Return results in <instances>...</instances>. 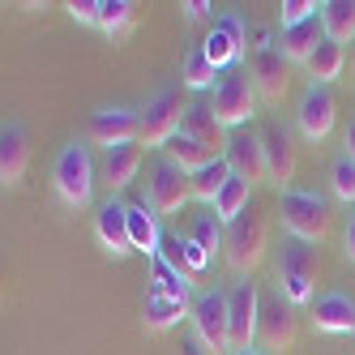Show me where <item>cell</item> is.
Masks as SVG:
<instances>
[{"label": "cell", "mask_w": 355, "mask_h": 355, "mask_svg": "<svg viewBox=\"0 0 355 355\" xmlns=\"http://www.w3.org/2000/svg\"><path fill=\"white\" fill-rule=\"evenodd\" d=\"M94 184H98V171H94V150L90 141H69L60 146L56 167H52V189L64 201L69 210H86L94 201Z\"/></svg>", "instance_id": "1"}, {"label": "cell", "mask_w": 355, "mask_h": 355, "mask_svg": "<svg viewBox=\"0 0 355 355\" xmlns=\"http://www.w3.org/2000/svg\"><path fill=\"white\" fill-rule=\"evenodd\" d=\"M278 295H283L291 309H309L317 295V248L304 240H283L278 248Z\"/></svg>", "instance_id": "2"}, {"label": "cell", "mask_w": 355, "mask_h": 355, "mask_svg": "<svg viewBox=\"0 0 355 355\" xmlns=\"http://www.w3.org/2000/svg\"><path fill=\"white\" fill-rule=\"evenodd\" d=\"M278 218L291 232V240L325 244L329 236V201L317 189H287L278 193Z\"/></svg>", "instance_id": "3"}, {"label": "cell", "mask_w": 355, "mask_h": 355, "mask_svg": "<svg viewBox=\"0 0 355 355\" xmlns=\"http://www.w3.org/2000/svg\"><path fill=\"white\" fill-rule=\"evenodd\" d=\"M257 86H252V73L248 69H232V73H223L214 94H210V116L223 124L227 133H240L244 124L257 116Z\"/></svg>", "instance_id": "4"}, {"label": "cell", "mask_w": 355, "mask_h": 355, "mask_svg": "<svg viewBox=\"0 0 355 355\" xmlns=\"http://www.w3.org/2000/svg\"><path fill=\"white\" fill-rule=\"evenodd\" d=\"M223 257L240 278H252V270L266 261V218L257 210H244L223 227Z\"/></svg>", "instance_id": "5"}, {"label": "cell", "mask_w": 355, "mask_h": 355, "mask_svg": "<svg viewBox=\"0 0 355 355\" xmlns=\"http://www.w3.org/2000/svg\"><path fill=\"white\" fill-rule=\"evenodd\" d=\"M184 112H189V103L180 98V86H159L141 107V146L146 150H163L184 129Z\"/></svg>", "instance_id": "6"}, {"label": "cell", "mask_w": 355, "mask_h": 355, "mask_svg": "<svg viewBox=\"0 0 355 355\" xmlns=\"http://www.w3.org/2000/svg\"><path fill=\"white\" fill-rule=\"evenodd\" d=\"M193 201V184H189V171L180 163H171L167 155H159L146 171V206L155 210L159 218L167 214H180Z\"/></svg>", "instance_id": "7"}, {"label": "cell", "mask_w": 355, "mask_h": 355, "mask_svg": "<svg viewBox=\"0 0 355 355\" xmlns=\"http://www.w3.org/2000/svg\"><path fill=\"white\" fill-rule=\"evenodd\" d=\"M227 329H232V351H252L261 334V291L252 278H236L227 287Z\"/></svg>", "instance_id": "8"}, {"label": "cell", "mask_w": 355, "mask_h": 355, "mask_svg": "<svg viewBox=\"0 0 355 355\" xmlns=\"http://www.w3.org/2000/svg\"><path fill=\"white\" fill-rule=\"evenodd\" d=\"M189 321H193V334L210 347V355H232V329H227V291L214 283V287H201L193 309H189Z\"/></svg>", "instance_id": "9"}, {"label": "cell", "mask_w": 355, "mask_h": 355, "mask_svg": "<svg viewBox=\"0 0 355 355\" xmlns=\"http://www.w3.org/2000/svg\"><path fill=\"white\" fill-rule=\"evenodd\" d=\"M291 64H287V56H283V47H278V39L270 35V31H257V43H252V64H248V73H252V86H257V94L266 98V103H283L287 98V73Z\"/></svg>", "instance_id": "10"}, {"label": "cell", "mask_w": 355, "mask_h": 355, "mask_svg": "<svg viewBox=\"0 0 355 355\" xmlns=\"http://www.w3.org/2000/svg\"><path fill=\"white\" fill-rule=\"evenodd\" d=\"M201 52H206V60L218 73H232L244 60V52H248V26H244V17L240 13H218L210 35L201 39Z\"/></svg>", "instance_id": "11"}, {"label": "cell", "mask_w": 355, "mask_h": 355, "mask_svg": "<svg viewBox=\"0 0 355 355\" xmlns=\"http://www.w3.org/2000/svg\"><path fill=\"white\" fill-rule=\"evenodd\" d=\"M334 120H338V103H334V94H329V86L309 82L304 94H300V107H295L300 133L309 141H325L329 133H334Z\"/></svg>", "instance_id": "12"}, {"label": "cell", "mask_w": 355, "mask_h": 355, "mask_svg": "<svg viewBox=\"0 0 355 355\" xmlns=\"http://www.w3.org/2000/svg\"><path fill=\"white\" fill-rule=\"evenodd\" d=\"M90 141L103 146V150L141 141V112H133V107H98L90 116Z\"/></svg>", "instance_id": "13"}, {"label": "cell", "mask_w": 355, "mask_h": 355, "mask_svg": "<svg viewBox=\"0 0 355 355\" xmlns=\"http://www.w3.org/2000/svg\"><path fill=\"white\" fill-rule=\"evenodd\" d=\"M261 150H266V180L278 193H287L291 180H295V163H300L291 133L283 129V124H266V129H261Z\"/></svg>", "instance_id": "14"}, {"label": "cell", "mask_w": 355, "mask_h": 355, "mask_svg": "<svg viewBox=\"0 0 355 355\" xmlns=\"http://www.w3.org/2000/svg\"><path fill=\"white\" fill-rule=\"evenodd\" d=\"M257 338L270 355H287L295 347V309L278 291L270 300H261V334Z\"/></svg>", "instance_id": "15"}, {"label": "cell", "mask_w": 355, "mask_h": 355, "mask_svg": "<svg viewBox=\"0 0 355 355\" xmlns=\"http://www.w3.org/2000/svg\"><path fill=\"white\" fill-rule=\"evenodd\" d=\"M94 236L112 257H129L133 252V236H129V201L120 197H103V206L94 214Z\"/></svg>", "instance_id": "16"}, {"label": "cell", "mask_w": 355, "mask_h": 355, "mask_svg": "<svg viewBox=\"0 0 355 355\" xmlns=\"http://www.w3.org/2000/svg\"><path fill=\"white\" fill-rule=\"evenodd\" d=\"M313 329L317 334H355V295L347 291H321L313 300Z\"/></svg>", "instance_id": "17"}, {"label": "cell", "mask_w": 355, "mask_h": 355, "mask_svg": "<svg viewBox=\"0 0 355 355\" xmlns=\"http://www.w3.org/2000/svg\"><path fill=\"white\" fill-rule=\"evenodd\" d=\"M227 167H232V175H240V180L248 184H261L266 180V150H261V133H232L227 137Z\"/></svg>", "instance_id": "18"}, {"label": "cell", "mask_w": 355, "mask_h": 355, "mask_svg": "<svg viewBox=\"0 0 355 355\" xmlns=\"http://www.w3.org/2000/svg\"><path fill=\"white\" fill-rule=\"evenodd\" d=\"M141 141H129V146H116V150H103V167H98V175H103L107 184V197H120L124 189H129L137 180L141 171Z\"/></svg>", "instance_id": "19"}, {"label": "cell", "mask_w": 355, "mask_h": 355, "mask_svg": "<svg viewBox=\"0 0 355 355\" xmlns=\"http://www.w3.org/2000/svg\"><path fill=\"white\" fill-rule=\"evenodd\" d=\"M26 163H31L26 129H21L17 120H5V129H0V184H5V189L21 184V175H26Z\"/></svg>", "instance_id": "20"}, {"label": "cell", "mask_w": 355, "mask_h": 355, "mask_svg": "<svg viewBox=\"0 0 355 355\" xmlns=\"http://www.w3.org/2000/svg\"><path fill=\"white\" fill-rule=\"evenodd\" d=\"M150 291L167 295L171 304H180V309H193V300H197V291H201V287H193L189 278H184V274H180V270H175V266L163 257V252H159V257L150 261Z\"/></svg>", "instance_id": "21"}, {"label": "cell", "mask_w": 355, "mask_h": 355, "mask_svg": "<svg viewBox=\"0 0 355 355\" xmlns=\"http://www.w3.org/2000/svg\"><path fill=\"white\" fill-rule=\"evenodd\" d=\"M129 236H133V252L155 261L163 252V232H159V214L146 201H129Z\"/></svg>", "instance_id": "22"}, {"label": "cell", "mask_w": 355, "mask_h": 355, "mask_svg": "<svg viewBox=\"0 0 355 355\" xmlns=\"http://www.w3.org/2000/svg\"><path fill=\"white\" fill-rule=\"evenodd\" d=\"M163 257H167L175 270H180L193 287L201 283V274H206V270L214 266V261L206 257V252H201V248L193 244V236H163Z\"/></svg>", "instance_id": "23"}, {"label": "cell", "mask_w": 355, "mask_h": 355, "mask_svg": "<svg viewBox=\"0 0 355 355\" xmlns=\"http://www.w3.org/2000/svg\"><path fill=\"white\" fill-rule=\"evenodd\" d=\"M321 39H325V26H321V17H313V21H304V26L283 31L278 47H283L287 64H304V69H309V60H313V52L321 47Z\"/></svg>", "instance_id": "24"}, {"label": "cell", "mask_w": 355, "mask_h": 355, "mask_svg": "<svg viewBox=\"0 0 355 355\" xmlns=\"http://www.w3.org/2000/svg\"><path fill=\"white\" fill-rule=\"evenodd\" d=\"M184 129H189L201 146H210L218 159L227 155V137H232V133H227L223 124L210 116V103H189V112H184Z\"/></svg>", "instance_id": "25"}, {"label": "cell", "mask_w": 355, "mask_h": 355, "mask_svg": "<svg viewBox=\"0 0 355 355\" xmlns=\"http://www.w3.org/2000/svg\"><path fill=\"white\" fill-rule=\"evenodd\" d=\"M321 26L325 39L338 43V47H355V0H325L321 5Z\"/></svg>", "instance_id": "26"}, {"label": "cell", "mask_w": 355, "mask_h": 355, "mask_svg": "<svg viewBox=\"0 0 355 355\" xmlns=\"http://www.w3.org/2000/svg\"><path fill=\"white\" fill-rule=\"evenodd\" d=\"M163 155H167L171 163H180L189 175H193V171H201V167H210V163L218 159L214 150H210V146H201V141H197L189 129H180V133H175V137L163 146Z\"/></svg>", "instance_id": "27"}, {"label": "cell", "mask_w": 355, "mask_h": 355, "mask_svg": "<svg viewBox=\"0 0 355 355\" xmlns=\"http://www.w3.org/2000/svg\"><path fill=\"white\" fill-rule=\"evenodd\" d=\"M137 26V5L133 0H103L98 5V31H103L112 43H124Z\"/></svg>", "instance_id": "28"}, {"label": "cell", "mask_w": 355, "mask_h": 355, "mask_svg": "<svg viewBox=\"0 0 355 355\" xmlns=\"http://www.w3.org/2000/svg\"><path fill=\"white\" fill-rule=\"evenodd\" d=\"M210 210H214V218H218L223 227H227V223H236L244 210H252V184L240 180V175H232V180L223 184V193L214 197V206H210Z\"/></svg>", "instance_id": "29"}, {"label": "cell", "mask_w": 355, "mask_h": 355, "mask_svg": "<svg viewBox=\"0 0 355 355\" xmlns=\"http://www.w3.org/2000/svg\"><path fill=\"white\" fill-rule=\"evenodd\" d=\"M343 69H347V47L321 39V47H317L313 60H309V78H313L317 86H329V82L343 78Z\"/></svg>", "instance_id": "30"}, {"label": "cell", "mask_w": 355, "mask_h": 355, "mask_svg": "<svg viewBox=\"0 0 355 355\" xmlns=\"http://www.w3.org/2000/svg\"><path fill=\"white\" fill-rule=\"evenodd\" d=\"M180 317H189V309L171 304V300H167V295H159V291H146V304H141V321H146V329L163 334V329L180 325Z\"/></svg>", "instance_id": "31"}, {"label": "cell", "mask_w": 355, "mask_h": 355, "mask_svg": "<svg viewBox=\"0 0 355 355\" xmlns=\"http://www.w3.org/2000/svg\"><path fill=\"white\" fill-rule=\"evenodd\" d=\"M218 69L206 60V52H201V43H193L189 52H184V64H180V82L189 86V90H214L218 82Z\"/></svg>", "instance_id": "32"}, {"label": "cell", "mask_w": 355, "mask_h": 355, "mask_svg": "<svg viewBox=\"0 0 355 355\" xmlns=\"http://www.w3.org/2000/svg\"><path fill=\"white\" fill-rule=\"evenodd\" d=\"M232 180V167H227V159H214L210 167H201L189 175V184H193V197L197 201H206V206H214V197L223 193V184Z\"/></svg>", "instance_id": "33"}, {"label": "cell", "mask_w": 355, "mask_h": 355, "mask_svg": "<svg viewBox=\"0 0 355 355\" xmlns=\"http://www.w3.org/2000/svg\"><path fill=\"white\" fill-rule=\"evenodd\" d=\"M189 236H193V244L206 252L210 261L223 252V223L214 218V210H210V214H197V218H193V227H189Z\"/></svg>", "instance_id": "34"}, {"label": "cell", "mask_w": 355, "mask_h": 355, "mask_svg": "<svg viewBox=\"0 0 355 355\" xmlns=\"http://www.w3.org/2000/svg\"><path fill=\"white\" fill-rule=\"evenodd\" d=\"M329 189H334V197L347 201V206L355 201V159L347 155V150L334 159V167H329Z\"/></svg>", "instance_id": "35"}, {"label": "cell", "mask_w": 355, "mask_h": 355, "mask_svg": "<svg viewBox=\"0 0 355 355\" xmlns=\"http://www.w3.org/2000/svg\"><path fill=\"white\" fill-rule=\"evenodd\" d=\"M321 17V5L317 0H283V9H278V26L291 31V26H304V21Z\"/></svg>", "instance_id": "36"}, {"label": "cell", "mask_w": 355, "mask_h": 355, "mask_svg": "<svg viewBox=\"0 0 355 355\" xmlns=\"http://www.w3.org/2000/svg\"><path fill=\"white\" fill-rule=\"evenodd\" d=\"M98 5H103V0H69V17L73 21H82V26H98Z\"/></svg>", "instance_id": "37"}, {"label": "cell", "mask_w": 355, "mask_h": 355, "mask_svg": "<svg viewBox=\"0 0 355 355\" xmlns=\"http://www.w3.org/2000/svg\"><path fill=\"white\" fill-rule=\"evenodd\" d=\"M343 252H347V261L355 266V210H351V218H347V236H343Z\"/></svg>", "instance_id": "38"}, {"label": "cell", "mask_w": 355, "mask_h": 355, "mask_svg": "<svg viewBox=\"0 0 355 355\" xmlns=\"http://www.w3.org/2000/svg\"><path fill=\"white\" fill-rule=\"evenodd\" d=\"M180 355H210V347H206V343H201L197 334H189V338L180 343Z\"/></svg>", "instance_id": "39"}, {"label": "cell", "mask_w": 355, "mask_h": 355, "mask_svg": "<svg viewBox=\"0 0 355 355\" xmlns=\"http://www.w3.org/2000/svg\"><path fill=\"white\" fill-rule=\"evenodd\" d=\"M184 17H189V21L210 17V5H206V0H189V5H184Z\"/></svg>", "instance_id": "40"}, {"label": "cell", "mask_w": 355, "mask_h": 355, "mask_svg": "<svg viewBox=\"0 0 355 355\" xmlns=\"http://www.w3.org/2000/svg\"><path fill=\"white\" fill-rule=\"evenodd\" d=\"M343 146H347V155L355 159V116H351V124H347V137H343Z\"/></svg>", "instance_id": "41"}, {"label": "cell", "mask_w": 355, "mask_h": 355, "mask_svg": "<svg viewBox=\"0 0 355 355\" xmlns=\"http://www.w3.org/2000/svg\"><path fill=\"white\" fill-rule=\"evenodd\" d=\"M232 355H270L266 347H252V351H232Z\"/></svg>", "instance_id": "42"}, {"label": "cell", "mask_w": 355, "mask_h": 355, "mask_svg": "<svg viewBox=\"0 0 355 355\" xmlns=\"http://www.w3.org/2000/svg\"><path fill=\"white\" fill-rule=\"evenodd\" d=\"M351 73H355V47H351Z\"/></svg>", "instance_id": "43"}]
</instances>
